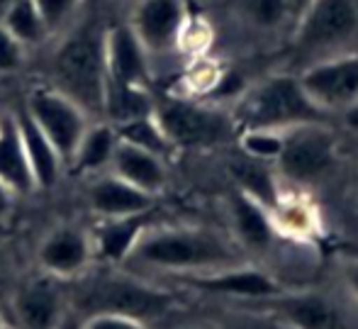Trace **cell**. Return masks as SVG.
<instances>
[{
	"mask_svg": "<svg viewBox=\"0 0 358 329\" xmlns=\"http://www.w3.org/2000/svg\"><path fill=\"white\" fill-rule=\"evenodd\" d=\"M236 261V251L215 232L200 227H149L124 266L198 276L231 268Z\"/></svg>",
	"mask_w": 358,
	"mask_h": 329,
	"instance_id": "cell-1",
	"label": "cell"
},
{
	"mask_svg": "<svg viewBox=\"0 0 358 329\" xmlns=\"http://www.w3.org/2000/svg\"><path fill=\"white\" fill-rule=\"evenodd\" d=\"M69 305L73 315L90 317L100 312L127 315L137 320L159 317L173 305V295L144 283L142 278L105 266L103 271H85L80 278L69 281Z\"/></svg>",
	"mask_w": 358,
	"mask_h": 329,
	"instance_id": "cell-2",
	"label": "cell"
},
{
	"mask_svg": "<svg viewBox=\"0 0 358 329\" xmlns=\"http://www.w3.org/2000/svg\"><path fill=\"white\" fill-rule=\"evenodd\" d=\"M327 110H322L305 93L297 76H271L259 85L244 90L236 105L234 120L244 130H285L300 125H324Z\"/></svg>",
	"mask_w": 358,
	"mask_h": 329,
	"instance_id": "cell-3",
	"label": "cell"
},
{
	"mask_svg": "<svg viewBox=\"0 0 358 329\" xmlns=\"http://www.w3.org/2000/svg\"><path fill=\"white\" fill-rule=\"evenodd\" d=\"M52 74L54 88L76 100L88 115H103V95L108 83L103 32L93 27L69 32L52 57Z\"/></svg>",
	"mask_w": 358,
	"mask_h": 329,
	"instance_id": "cell-4",
	"label": "cell"
},
{
	"mask_svg": "<svg viewBox=\"0 0 358 329\" xmlns=\"http://www.w3.org/2000/svg\"><path fill=\"white\" fill-rule=\"evenodd\" d=\"M154 118L171 146L205 149L229 139L231 120L222 110L193 103L185 98H166L154 103Z\"/></svg>",
	"mask_w": 358,
	"mask_h": 329,
	"instance_id": "cell-5",
	"label": "cell"
},
{
	"mask_svg": "<svg viewBox=\"0 0 358 329\" xmlns=\"http://www.w3.org/2000/svg\"><path fill=\"white\" fill-rule=\"evenodd\" d=\"M24 113L32 118V122L42 130V134L52 141L57 154L62 156L64 166H69L80 136L85 134L88 125L93 122L90 115L80 108L76 100L64 95L54 85L34 88L27 98Z\"/></svg>",
	"mask_w": 358,
	"mask_h": 329,
	"instance_id": "cell-6",
	"label": "cell"
},
{
	"mask_svg": "<svg viewBox=\"0 0 358 329\" xmlns=\"http://www.w3.org/2000/svg\"><path fill=\"white\" fill-rule=\"evenodd\" d=\"M358 29L356 0H310L297 24L295 49L305 54H331Z\"/></svg>",
	"mask_w": 358,
	"mask_h": 329,
	"instance_id": "cell-7",
	"label": "cell"
},
{
	"mask_svg": "<svg viewBox=\"0 0 358 329\" xmlns=\"http://www.w3.org/2000/svg\"><path fill=\"white\" fill-rule=\"evenodd\" d=\"M69 312L71 305L66 281L39 271L15 288L13 315L20 329H57Z\"/></svg>",
	"mask_w": 358,
	"mask_h": 329,
	"instance_id": "cell-8",
	"label": "cell"
},
{
	"mask_svg": "<svg viewBox=\"0 0 358 329\" xmlns=\"http://www.w3.org/2000/svg\"><path fill=\"white\" fill-rule=\"evenodd\" d=\"M297 78L322 110H344L358 100V54L320 59Z\"/></svg>",
	"mask_w": 358,
	"mask_h": 329,
	"instance_id": "cell-9",
	"label": "cell"
},
{
	"mask_svg": "<svg viewBox=\"0 0 358 329\" xmlns=\"http://www.w3.org/2000/svg\"><path fill=\"white\" fill-rule=\"evenodd\" d=\"M95 254L90 232L76 225H59L37 246V266L59 281H76L93 268Z\"/></svg>",
	"mask_w": 358,
	"mask_h": 329,
	"instance_id": "cell-10",
	"label": "cell"
},
{
	"mask_svg": "<svg viewBox=\"0 0 358 329\" xmlns=\"http://www.w3.org/2000/svg\"><path fill=\"white\" fill-rule=\"evenodd\" d=\"M334 159V139L324 125H300L283 136L278 166L287 178L312 181L322 176Z\"/></svg>",
	"mask_w": 358,
	"mask_h": 329,
	"instance_id": "cell-11",
	"label": "cell"
},
{
	"mask_svg": "<svg viewBox=\"0 0 358 329\" xmlns=\"http://www.w3.org/2000/svg\"><path fill=\"white\" fill-rule=\"evenodd\" d=\"M127 24L149 57L171 52L178 47L180 29L185 24L183 0H137Z\"/></svg>",
	"mask_w": 358,
	"mask_h": 329,
	"instance_id": "cell-12",
	"label": "cell"
},
{
	"mask_svg": "<svg viewBox=\"0 0 358 329\" xmlns=\"http://www.w3.org/2000/svg\"><path fill=\"white\" fill-rule=\"evenodd\" d=\"M103 54H105V74L108 80L124 85H139L149 88L151 66L149 54L132 32L127 22L113 24L103 32Z\"/></svg>",
	"mask_w": 358,
	"mask_h": 329,
	"instance_id": "cell-13",
	"label": "cell"
},
{
	"mask_svg": "<svg viewBox=\"0 0 358 329\" xmlns=\"http://www.w3.org/2000/svg\"><path fill=\"white\" fill-rule=\"evenodd\" d=\"M85 200H88V207L93 210V215L98 220L151 212L156 205V195H149L144 190L134 188L132 183L110 174V171L90 176Z\"/></svg>",
	"mask_w": 358,
	"mask_h": 329,
	"instance_id": "cell-14",
	"label": "cell"
},
{
	"mask_svg": "<svg viewBox=\"0 0 358 329\" xmlns=\"http://www.w3.org/2000/svg\"><path fill=\"white\" fill-rule=\"evenodd\" d=\"M149 227H151V212L98 220L93 230H88L90 241H93L95 261H100L103 266H122L127 261V256L132 254L139 237Z\"/></svg>",
	"mask_w": 358,
	"mask_h": 329,
	"instance_id": "cell-15",
	"label": "cell"
},
{
	"mask_svg": "<svg viewBox=\"0 0 358 329\" xmlns=\"http://www.w3.org/2000/svg\"><path fill=\"white\" fill-rule=\"evenodd\" d=\"M190 288L217 295H239V298H273L278 295V286L271 276L251 268H222L213 273H198V276L183 278Z\"/></svg>",
	"mask_w": 358,
	"mask_h": 329,
	"instance_id": "cell-16",
	"label": "cell"
},
{
	"mask_svg": "<svg viewBox=\"0 0 358 329\" xmlns=\"http://www.w3.org/2000/svg\"><path fill=\"white\" fill-rule=\"evenodd\" d=\"M108 171L149 195H159L161 190H164L166 181H169L166 164L161 156L139 149V146L127 144V141H120V139H117V146H115V154H113V161H110Z\"/></svg>",
	"mask_w": 358,
	"mask_h": 329,
	"instance_id": "cell-17",
	"label": "cell"
},
{
	"mask_svg": "<svg viewBox=\"0 0 358 329\" xmlns=\"http://www.w3.org/2000/svg\"><path fill=\"white\" fill-rule=\"evenodd\" d=\"M15 122L20 130V139H22L24 154H27L29 169H32V178L37 190H49L57 186L59 176L64 171V161L52 146V141L42 134V130L32 122L27 113L15 115Z\"/></svg>",
	"mask_w": 358,
	"mask_h": 329,
	"instance_id": "cell-18",
	"label": "cell"
},
{
	"mask_svg": "<svg viewBox=\"0 0 358 329\" xmlns=\"http://www.w3.org/2000/svg\"><path fill=\"white\" fill-rule=\"evenodd\" d=\"M0 181L15 195H29L37 190L15 115L0 118Z\"/></svg>",
	"mask_w": 358,
	"mask_h": 329,
	"instance_id": "cell-19",
	"label": "cell"
},
{
	"mask_svg": "<svg viewBox=\"0 0 358 329\" xmlns=\"http://www.w3.org/2000/svg\"><path fill=\"white\" fill-rule=\"evenodd\" d=\"M115 146H117L115 125L105 122V120L103 122H90L85 134L80 136L69 166H71L76 174H83V176L103 174V171L110 169Z\"/></svg>",
	"mask_w": 358,
	"mask_h": 329,
	"instance_id": "cell-20",
	"label": "cell"
},
{
	"mask_svg": "<svg viewBox=\"0 0 358 329\" xmlns=\"http://www.w3.org/2000/svg\"><path fill=\"white\" fill-rule=\"evenodd\" d=\"M275 310L295 329H344V320L327 298L305 293L275 302Z\"/></svg>",
	"mask_w": 358,
	"mask_h": 329,
	"instance_id": "cell-21",
	"label": "cell"
},
{
	"mask_svg": "<svg viewBox=\"0 0 358 329\" xmlns=\"http://www.w3.org/2000/svg\"><path fill=\"white\" fill-rule=\"evenodd\" d=\"M154 113V100L149 95V88H139V85H124V83H105L103 95V115L105 122L120 125L127 120H137L144 115Z\"/></svg>",
	"mask_w": 358,
	"mask_h": 329,
	"instance_id": "cell-22",
	"label": "cell"
},
{
	"mask_svg": "<svg viewBox=\"0 0 358 329\" xmlns=\"http://www.w3.org/2000/svg\"><path fill=\"white\" fill-rule=\"evenodd\" d=\"M231 212H234V225L239 232L241 241L251 249H266L271 244V222L266 217L261 202H256L254 197L246 193H239L231 200Z\"/></svg>",
	"mask_w": 358,
	"mask_h": 329,
	"instance_id": "cell-23",
	"label": "cell"
},
{
	"mask_svg": "<svg viewBox=\"0 0 358 329\" xmlns=\"http://www.w3.org/2000/svg\"><path fill=\"white\" fill-rule=\"evenodd\" d=\"M229 171L249 197H254L256 202L266 207H278V188H275L273 176L261 159H251V156L234 159L229 164Z\"/></svg>",
	"mask_w": 358,
	"mask_h": 329,
	"instance_id": "cell-24",
	"label": "cell"
},
{
	"mask_svg": "<svg viewBox=\"0 0 358 329\" xmlns=\"http://www.w3.org/2000/svg\"><path fill=\"white\" fill-rule=\"evenodd\" d=\"M0 22L5 24V29H8L24 49L39 47V44L52 37L47 24L39 18V10H37V5H34V0H17V3L5 13V18L0 20Z\"/></svg>",
	"mask_w": 358,
	"mask_h": 329,
	"instance_id": "cell-25",
	"label": "cell"
},
{
	"mask_svg": "<svg viewBox=\"0 0 358 329\" xmlns=\"http://www.w3.org/2000/svg\"><path fill=\"white\" fill-rule=\"evenodd\" d=\"M115 132H117L120 141H127V144H132V146H139V149H144V151H151V154L161 156V159H166V156L171 154V149H173L171 141L166 139L161 125L156 122L154 113L144 115V118L127 120V122L115 125Z\"/></svg>",
	"mask_w": 358,
	"mask_h": 329,
	"instance_id": "cell-26",
	"label": "cell"
},
{
	"mask_svg": "<svg viewBox=\"0 0 358 329\" xmlns=\"http://www.w3.org/2000/svg\"><path fill=\"white\" fill-rule=\"evenodd\" d=\"M83 3L85 0H34V5L39 10V18L47 24L49 34L64 32Z\"/></svg>",
	"mask_w": 358,
	"mask_h": 329,
	"instance_id": "cell-27",
	"label": "cell"
},
{
	"mask_svg": "<svg viewBox=\"0 0 358 329\" xmlns=\"http://www.w3.org/2000/svg\"><path fill=\"white\" fill-rule=\"evenodd\" d=\"M241 149L251 159L273 161L278 159L280 149H283V134H275L271 130H244Z\"/></svg>",
	"mask_w": 358,
	"mask_h": 329,
	"instance_id": "cell-28",
	"label": "cell"
},
{
	"mask_svg": "<svg viewBox=\"0 0 358 329\" xmlns=\"http://www.w3.org/2000/svg\"><path fill=\"white\" fill-rule=\"evenodd\" d=\"M24 57L27 49L5 29V24L0 22V76L15 74L24 66Z\"/></svg>",
	"mask_w": 358,
	"mask_h": 329,
	"instance_id": "cell-29",
	"label": "cell"
},
{
	"mask_svg": "<svg viewBox=\"0 0 358 329\" xmlns=\"http://www.w3.org/2000/svg\"><path fill=\"white\" fill-rule=\"evenodd\" d=\"M80 329H146L142 320L127 315H110V312H100V315H90L80 320Z\"/></svg>",
	"mask_w": 358,
	"mask_h": 329,
	"instance_id": "cell-30",
	"label": "cell"
},
{
	"mask_svg": "<svg viewBox=\"0 0 358 329\" xmlns=\"http://www.w3.org/2000/svg\"><path fill=\"white\" fill-rule=\"evenodd\" d=\"M251 10V18L261 24H275L280 18H283V10H285V0H251L249 3Z\"/></svg>",
	"mask_w": 358,
	"mask_h": 329,
	"instance_id": "cell-31",
	"label": "cell"
},
{
	"mask_svg": "<svg viewBox=\"0 0 358 329\" xmlns=\"http://www.w3.org/2000/svg\"><path fill=\"white\" fill-rule=\"evenodd\" d=\"M13 200H15V193L3 183V181H0V220H3V217L10 212V207H13Z\"/></svg>",
	"mask_w": 358,
	"mask_h": 329,
	"instance_id": "cell-32",
	"label": "cell"
},
{
	"mask_svg": "<svg viewBox=\"0 0 358 329\" xmlns=\"http://www.w3.org/2000/svg\"><path fill=\"white\" fill-rule=\"evenodd\" d=\"M344 125L349 130L358 132V100H354L349 108H344Z\"/></svg>",
	"mask_w": 358,
	"mask_h": 329,
	"instance_id": "cell-33",
	"label": "cell"
},
{
	"mask_svg": "<svg viewBox=\"0 0 358 329\" xmlns=\"http://www.w3.org/2000/svg\"><path fill=\"white\" fill-rule=\"evenodd\" d=\"M57 329H80V317H76L73 312H69L66 320H64Z\"/></svg>",
	"mask_w": 358,
	"mask_h": 329,
	"instance_id": "cell-34",
	"label": "cell"
},
{
	"mask_svg": "<svg viewBox=\"0 0 358 329\" xmlns=\"http://www.w3.org/2000/svg\"><path fill=\"white\" fill-rule=\"evenodd\" d=\"M349 286L358 298V263H354V266L349 268Z\"/></svg>",
	"mask_w": 358,
	"mask_h": 329,
	"instance_id": "cell-35",
	"label": "cell"
},
{
	"mask_svg": "<svg viewBox=\"0 0 358 329\" xmlns=\"http://www.w3.org/2000/svg\"><path fill=\"white\" fill-rule=\"evenodd\" d=\"M15 3H17V0H0V20L5 18V13H8V10L13 8Z\"/></svg>",
	"mask_w": 358,
	"mask_h": 329,
	"instance_id": "cell-36",
	"label": "cell"
},
{
	"mask_svg": "<svg viewBox=\"0 0 358 329\" xmlns=\"http://www.w3.org/2000/svg\"><path fill=\"white\" fill-rule=\"evenodd\" d=\"M0 329H5V322H3V317H0Z\"/></svg>",
	"mask_w": 358,
	"mask_h": 329,
	"instance_id": "cell-37",
	"label": "cell"
}]
</instances>
